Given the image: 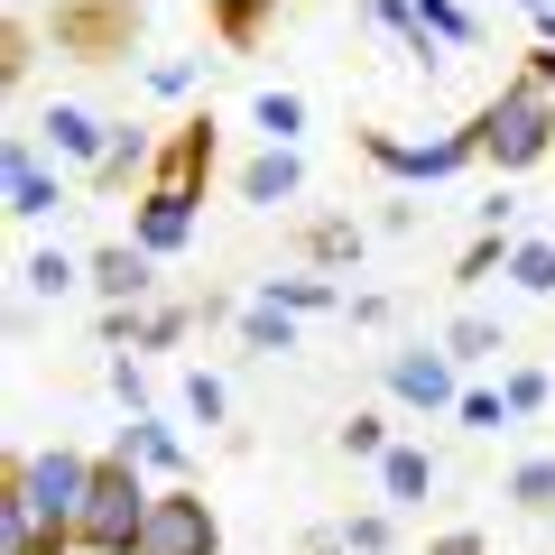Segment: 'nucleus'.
<instances>
[{
	"label": "nucleus",
	"instance_id": "obj_1",
	"mask_svg": "<svg viewBox=\"0 0 555 555\" xmlns=\"http://www.w3.org/2000/svg\"><path fill=\"white\" fill-rule=\"evenodd\" d=\"M473 130H481V167H491V177H528V167L555 158V93L528 83V75H509L473 112Z\"/></svg>",
	"mask_w": 555,
	"mask_h": 555
},
{
	"label": "nucleus",
	"instance_id": "obj_2",
	"mask_svg": "<svg viewBox=\"0 0 555 555\" xmlns=\"http://www.w3.org/2000/svg\"><path fill=\"white\" fill-rule=\"evenodd\" d=\"M93 473H102V454H75V444H28V454H10V481H0V491L20 500L47 537L75 546V518H83V500H93ZM75 555H83V546H75Z\"/></svg>",
	"mask_w": 555,
	"mask_h": 555
},
{
	"label": "nucleus",
	"instance_id": "obj_3",
	"mask_svg": "<svg viewBox=\"0 0 555 555\" xmlns=\"http://www.w3.org/2000/svg\"><path fill=\"white\" fill-rule=\"evenodd\" d=\"M149 509H158L149 463H130V454L112 444V454H102V473H93V500H83V518H75V546H83V555H139Z\"/></svg>",
	"mask_w": 555,
	"mask_h": 555
},
{
	"label": "nucleus",
	"instance_id": "obj_4",
	"mask_svg": "<svg viewBox=\"0 0 555 555\" xmlns=\"http://www.w3.org/2000/svg\"><path fill=\"white\" fill-rule=\"evenodd\" d=\"M47 47L75 65H130L139 47V0H47Z\"/></svg>",
	"mask_w": 555,
	"mask_h": 555
},
{
	"label": "nucleus",
	"instance_id": "obj_5",
	"mask_svg": "<svg viewBox=\"0 0 555 555\" xmlns=\"http://www.w3.org/2000/svg\"><path fill=\"white\" fill-rule=\"evenodd\" d=\"M352 149L379 167V177H398V185H444V177H463V167H481V130H473V120H463V130H444V139L352 130Z\"/></svg>",
	"mask_w": 555,
	"mask_h": 555
},
{
	"label": "nucleus",
	"instance_id": "obj_6",
	"mask_svg": "<svg viewBox=\"0 0 555 555\" xmlns=\"http://www.w3.org/2000/svg\"><path fill=\"white\" fill-rule=\"evenodd\" d=\"M0 177H10V222H56L65 204V167L47 158V139L38 130H10L0 139Z\"/></svg>",
	"mask_w": 555,
	"mask_h": 555
},
{
	"label": "nucleus",
	"instance_id": "obj_7",
	"mask_svg": "<svg viewBox=\"0 0 555 555\" xmlns=\"http://www.w3.org/2000/svg\"><path fill=\"white\" fill-rule=\"evenodd\" d=\"M139 555H222V518H214V500H204L195 481H167L158 509H149Z\"/></svg>",
	"mask_w": 555,
	"mask_h": 555
},
{
	"label": "nucleus",
	"instance_id": "obj_8",
	"mask_svg": "<svg viewBox=\"0 0 555 555\" xmlns=\"http://www.w3.org/2000/svg\"><path fill=\"white\" fill-rule=\"evenodd\" d=\"M379 389H389L398 408H426V416H436V408H454V398H463V361L444 352V343H398V352L379 361Z\"/></svg>",
	"mask_w": 555,
	"mask_h": 555
},
{
	"label": "nucleus",
	"instance_id": "obj_9",
	"mask_svg": "<svg viewBox=\"0 0 555 555\" xmlns=\"http://www.w3.org/2000/svg\"><path fill=\"white\" fill-rule=\"evenodd\" d=\"M214 158H222L214 112H185L177 130L158 139V167H149V185H167V195H195V204H204V185H214ZM149 185H139V195H149Z\"/></svg>",
	"mask_w": 555,
	"mask_h": 555
},
{
	"label": "nucleus",
	"instance_id": "obj_10",
	"mask_svg": "<svg viewBox=\"0 0 555 555\" xmlns=\"http://www.w3.org/2000/svg\"><path fill=\"white\" fill-rule=\"evenodd\" d=\"M83 287H93L102 306H149V297H158V250H139L130 232L93 241V250H83Z\"/></svg>",
	"mask_w": 555,
	"mask_h": 555
},
{
	"label": "nucleus",
	"instance_id": "obj_11",
	"mask_svg": "<svg viewBox=\"0 0 555 555\" xmlns=\"http://www.w3.org/2000/svg\"><path fill=\"white\" fill-rule=\"evenodd\" d=\"M38 139H47V158H56V167L93 177V167H102V149H112V120H102V112H83V102H47V112H38Z\"/></svg>",
	"mask_w": 555,
	"mask_h": 555
},
{
	"label": "nucleus",
	"instance_id": "obj_12",
	"mask_svg": "<svg viewBox=\"0 0 555 555\" xmlns=\"http://www.w3.org/2000/svg\"><path fill=\"white\" fill-rule=\"evenodd\" d=\"M149 167H158V130H149V120H112V149H102V167L93 177H83V195H139V185H149Z\"/></svg>",
	"mask_w": 555,
	"mask_h": 555
},
{
	"label": "nucleus",
	"instance_id": "obj_13",
	"mask_svg": "<svg viewBox=\"0 0 555 555\" xmlns=\"http://www.w3.org/2000/svg\"><path fill=\"white\" fill-rule=\"evenodd\" d=\"M130 241H139V250H158V259H177L185 241H195V195H167V185L130 195Z\"/></svg>",
	"mask_w": 555,
	"mask_h": 555
},
{
	"label": "nucleus",
	"instance_id": "obj_14",
	"mask_svg": "<svg viewBox=\"0 0 555 555\" xmlns=\"http://www.w3.org/2000/svg\"><path fill=\"white\" fill-rule=\"evenodd\" d=\"M232 195L259 204V214H278V204H297V195H306V158H297V149H259V158L232 167Z\"/></svg>",
	"mask_w": 555,
	"mask_h": 555
},
{
	"label": "nucleus",
	"instance_id": "obj_15",
	"mask_svg": "<svg viewBox=\"0 0 555 555\" xmlns=\"http://www.w3.org/2000/svg\"><path fill=\"white\" fill-rule=\"evenodd\" d=\"M379 491H389V509H426L436 454H426V444H389V454H379Z\"/></svg>",
	"mask_w": 555,
	"mask_h": 555
},
{
	"label": "nucleus",
	"instance_id": "obj_16",
	"mask_svg": "<svg viewBox=\"0 0 555 555\" xmlns=\"http://www.w3.org/2000/svg\"><path fill=\"white\" fill-rule=\"evenodd\" d=\"M297 250H306V269H352V259H361V222L352 214H315L297 232Z\"/></svg>",
	"mask_w": 555,
	"mask_h": 555
},
{
	"label": "nucleus",
	"instance_id": "obj_17",
	"mask_svg": "<svg viewBox=\"0 0 555 555\" xmlns=\"http://www.w3.org/2000/svg\"><path fill=\"white\" fill-rule=\"evenodd\" d=\"M259 297H269V306H287V315H343V306H352V297H343V287H334V278H324V269H297V278H269V287H259Z\"/></svg>",
	"mask_w": 555,
	"mask_h": 555
},
{
	"label": "nucleus",
	"instance_id": "obj_18",
	"mask_svg": "<svg viewBox=\"0 0 555 555\" xmlns=\"http://www.w3.org/2000/svg\"><path fill=\"white\" fill-rule=\"evenodd\" d=\"M38 47H47V20L38 10H10V28H0V83H10V93L38 75Z\"/></svg>",
	"mask_w": 555,
	"mask_h": 555
},
{
	"label": "nucleus",
	"instance_id": "obj_19",
	"mask_svg": "<svg viewBox=\"0 0 555 555\" xmlns=\"http://www.w3.org/2000/svg\"><path fill=\"white\" fill-rule=\"evenodd\" d=\"M120 454H130V463H149V473H185V444L167 436L158 416H130V426H120Z\"/></svg>",
	"mask_w": 555,
	"mask_h": 555
},
{
	"label": "nucleus",
	"instance_id": "obj_20",
	"mask_svg": "<svg viewBox=\"0 0 555 555\" xmlns=\"http://www.w3.org/2000/svg\"><path fill=\"white\" fill-rule=\"evenodd\" d=\"M204 20H214L222 47H259V38H269V20H278V0H214Z\"/></svg>",
	"mask_w": 555,
	"mask_h": 555
},
{
	"label": "nucleus",
	"instance_id": "obj_21",
	"mask_svg": "<svg viewBox=\"0 0 555 555\" xmlns=\"http://www.w3.org/2000/svg\"><path fill=\"white\" fill-rule=\"evenodd\" d=\"M232 324H241V343H250V352H269V361H278V352H297V315H287V306H269V297L241 306Z\"/></svg>",
	"mask_w": 555,
	"mask_h": 555
},
{
	"label": "nucleus",
	"instance_id": "obj_22",
	"mask_svg": "<svg viewBox=\"0 0 555 555\" xmlns=\"http://www.w3.org/2000/svg\"><path fill=\"white\" fill-rule=\"evenodd\" d=\"M436 343H444V352L463 361V371H481V361H500V352H509V343H500V324H491V315H454V324H444Z\"/></svg>",
	"mask_w": 555,
	"mask_h": 555
},
{
	"label": "nucleus",
	"instance_id": "obj_23",
	"mask_svg": "<svg viewBox=\"0 0 555 555\" xmlns=\"http://www.w3.org/2000/svg\"><path fill=\"white\" fill-rule=\"evenodd\" d=\"M509 509L518 518H555V454H528L509 473Z\"/></svg>",
	"mask_w": 555,
	"mask_h": 555
},
{
	"label": "nucleus",
	"instance_id": "obj_24",
	"mask_svg": "<svg viewBox=\"0 0 555 555\" xmlns=\"http://www.w3.org/2000/svg\"><path fill=\"white\" fill-rule=\"evenodd\" d=\"M491 269H509V222H481V232L463 241V259H454V287H481Z\"/></svg>",
	"mask_w": 555,
	"mask_h": 555
},
{
	"label": "nucleus",
	"instance_id": "obj_25",
	"mask_svg": "<svg viewBox=\"0 0 555 555\" xmlns=\"http://www.w3.org/2000/svg\"><path fill=\"white\" fill-rule=\"evenodd\" d=\"M65 287H83V259H75V250H28L20 297H65Z\"/></svg>",
	"mask_w": 555,
	"mask_h": 555
},
{
	"label": "nucleus",
	"instance_id": "obj_26",
	"mask_svg": "<svg viewBox=\"0 0 555 555\" xmlns=\"http://www.w3.org/2000/svg\"><path fill=\"white\" fill-rule=\"evenodd\" d=\"M250 120L269 130V149H297V130H306V93H278V83H269V93L250 102Z\"/></svg>",
	"mask_w": 555,
	"mask_h": 555
},
{
	"label": "nucleus",
	"instance_id": "obj_27",
	"mask_svg": "<svg viewBox=\"0 0 555 555\" xmlns=\"http://www.w3.org/2000/svg\"><path fill=\"white\" fill-rule=\"evenodd\" d=\"M509 287L518 297H555V241H509Z\"/></svg>",
	"mask_w": 555,
	"mask_h": 555
},
{
	"label": "nucleus",
	"instance_id": "obj_28",
	"mask_svg": "<svg viewBox=\"0 0 555 555\" xmlns=\"http://www.w3.org/2000/svg\"><path fill=\"white\" fill-rule=\"evenodd\" d=\"M416 20H426L436 47H481V20L463 10V0H416Z\"/></svg>",
	"mask_w": 555,
	"mask_h": 555
},
{
	"label": "nucleus",
	"instance_id": "obj_29",
	"mask_svg": "<svg viewBox=\"0 0 555 555\" xmlns=\"http://www.w3.org/2000/svg\"><path fill=\"white\" fill-rule=\"evenodd\" d=\"M334 444H343L352 463H379L398 436H389V416H379V408H361V416H343V436H334Z\"/></svg>",
	"mask_w": 555,
	"mask_h": 555
},
{
	"label": "nucleus",
	"instance_id": "obj_30",
	"mask_svg": "<svg viewBox=\"0 0 555 555\" xmlns=\"http://www.w3.org/2000/svg\"><path fill=\"white\" fill-rule=\"evenodd\" d=\"M500 398H509V416H537L555 398V371H528V361H509V371H500Z\"/></svg>",
	"mask_w": 555,
	"mask_h": 555
},
{
	"label": "nucleus",
	"instance_id": "obj_31",
	"mask_svg": "<svg viewBox=\"0 0 555 555\" xmlns=\"http://www.w3.org/2000/svg\"><path fill=\"white\" fill-rule=\"evenodd\" d=\"M334 537H343L352 555H389V546H398V518H389V509H361V518H343Z\"/></svg>",
	"mask_w": 555,
	"mask_h": 555
},
{
	"label": "nucleus",
	"instance_id": "obj_32",
	"mask_svg": "<svg viewBox=\"0 0 555 555\" xmlns=\"http://www.w3.org/2000/svg\"><path fill=\"white\" fill-rule=\"evenodd\" d=\"M454 416L473 426V436H500V426H518V416H509V398H500V389H463V398H454Z\"/></svg>",
	"mask_w": 555,
	"mask_h": 555
},
{
	"label": "nucleus",
	"instance_id": "obj_33",
	"mask_svg": "<svg viewBox=\"0 0 555 555\" xmlns=\"http://www.w3.org/2000/svg\"><path fill=\"white\" fill-rule=\"evenodd\" d=\"M185 408H195V426H222V416H232V389H222L214 371H185Z\"/></svg>",
	"mask_w": 555,
	"mask_h": 555
},
{
	"label": "nucleus",
	"instance_id": "obj_34",
	"mask_svg": "<svg viewBox=\"0 0 555 555\" xmlns=\"http://www.w3.org/2000/svg\"><path fill=\"white\" fill-rule=\"evenodd\" d=\"M112 398H120V408H149V371H139V361H130V352H120V361H112Z\"/></svg>",
	"mask_w": 555,
	"mask_h": 555
},
{
	"label": "nucleus",
	"instance_id": "obj_35",
	"mask_svg": "<svg viewBox=\"0 0 555 555\" xmlns=\"http://www.w3.org/2000/svg\"><path fill=\"white\" fill-rule=\"evenodd\" d=\"M426 555H491V537L481 528H444V537H426Z\"/></svg>",
	"mask_w": 555,
	"mask_h": 555
},
{
	"label": "nucleus",
	"instance_id": "obj_36",
	"mask_svg": "<svg viewBox=\"0 0 555 555\" xmlns=\"http://www.w3.org/2000/svg\"><path fill=\"white\" fill-rule=\"evenodd\" d=\"M149 93H167V102L195 93V65H185V56H177V65H149Z\"/></svg>",
	"mask_w": 555,
	"mask_h": 555
},
{
	"label": "nucleus",
	"instance_id": "obj_37",
	"mask_svg": "<svg viewBox=\"0 0 555 555\" xmlns=\"http://www.w3.org/2000/svg\"><path fill=\"white\" fill-rule=\"evenodd\" d=\"M518 75H528V83H546V93H555V47H546V38H537V47H518Z\"/></svg>",
	"mask_w": 555,
	"mask_h": 555
},
{
	"label": "nucleus",
	"instance_id": "obj_38",
	"mask_svg": "<svg viewBox=\"0 0 555 555\" xmlns=\"http://www.w3.org/2000/svg\"><path fill=\"white\" fill-rule=\"evenodd\" d=\"M306 555H352V546H343V537H315V546H306Z\"/></svg>",
	"mask_w": 555,
	"mask_h": 555
},
{
	"label": "nucleus",
	"instance_id": "obj_39",
	"mask_svg": "<svg viewBox=\"0 0 555 555\" xmlns=\"http://www.w3.org/2000/svg\"><path fill=\"white\" fill-rule=\"evenodd\" d=\"M537 38H546V47H555V10H537Z\"/></svg>",
	"mask_w": 555,
	"mask_h": 555
},
{
	"label": "nucleus",
	"instance_id": "obj_40",
	"mask_svg": "<svg viewBox=\"0 0 555 555\" xmlns=\"http://www.w3.org/2000/svg\"><path fill=\"white\" fill-rule=\"evenodd\" d=\"M10 10H47V0H10Z\"/></svg>",
	"mask_w": 555,
	"mask_h": 555
},
{
	"label": "nucleus",
	"instance_id": "obj_41",
	"mask_svg": "<svg viewBox=\"0 0 555 555\" xmlns=\"http://www.w3.org/2000/svg\"><path fill=\"white\" fill-rule=\"evenodd\" d=\"M528 10H555V0H528Z\"/></svg>",
	"mask_w": 555,
	"mask_h": 555
},
{
	"label": "nucleus",
	"instance_id": "obj_42",
	"mask_svg": "<svg viewBox=\"0 0 555 555\" xmlns=\"http://www.w3.org/2000/svg\"><path fill=\"white\" fill-rule=\"evenodd\" d=\"M204 10H214V0H204Z\"/></svg>",
	"mask_w": 555,
	"mask_h": 555
}]
</instances>
